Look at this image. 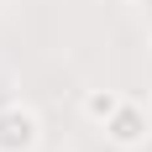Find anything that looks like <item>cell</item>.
Segmentation results:
<instances>
[{
    "instance_id": "2",
    "label": "cell",
    "mask_w": 152,
    "mask_h": 152,
    "mask_svg": "<svg viewBox=\"0 0 152 152\" xmlns=\"http://www.w3.org/2000/svg\"><path fill=\"white\" fill-rule=\"evenodd\" d=\"M147 131H152L147 105H137V100H121V110L105 121V137L115 142V147H142V142H147Z\"/></svg>"
},
{
    "instance_id": "1",
    "label": "cell",
    "mask_w": 152,
    "mask_h": 152,
    "mask_svg": "<svg viewBox=\"0 0 152 152\" xmlns=\"http://www.w3.org/2000/svg\"><path fill=\"white\" fill-rule=\"evenodd\" d=\"M37 142H42L37 110L21 100H5L0 105V152H37Z\"/></svg>"
},
{
    "instance_id": "3",
    "label": "cell",
    "mask_w": 152,
    "mask_h": 152,
    "mask_svg": "<svg viewBox=\"0 0 152 152\" xmlns=\"http://www.w3.org/2000/svg\"><path fill=\"white\" fill-rule=\"evenodd\" d=\"M115 110H121V94H115V89H89V94H84V115H89L94 126H105Z\"/></svg>"
}]
</instances>
